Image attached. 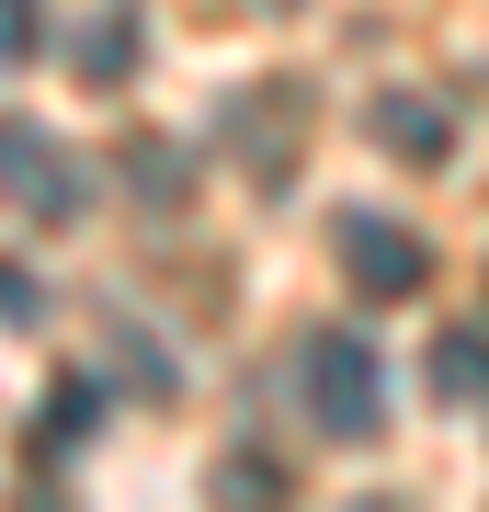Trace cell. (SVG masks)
Listing matches in <instances>:
<instances>
[{
  "mask_svg": "<svg viewBox=\"0 0 489 512\" xmlns=\"http://www.w3.org/2000/svg\"><path fill=\"white\" fill-rule=\"evenodd\" d=\"M296 399H308V421L330 444H364L387 421V365L364 330H308V353H296Z\"/></svg>",
  "mask_w": 489,
  "mask_h": 512,
  "instance_id": "cell-1",
  "label": "cell"
},
{
  "mask_svg": "<svg viewBox=\"0 0 489 512\" xmlns=\"http://www.w3.org/2000/svg\"><path fill=\"white\" fill-rule=\"evenodd\" d=\"M0 205L35 228H69L91 205V171L57 148V126H23V114H0Z\"/></svg>",
  "mask_w": 489,
  "mask_h": 512,
  "instance_id": "cell-2",
  "label": "cell"
},
{
  "mask_svg": "<svg viewBox=\"0 0 489 512\" xmlns=\"http://www.w3.org/2000/svg\"><path fill=\"white\" fill-rule=\"evenodd\" d=\"M342 274L364 296H421L433 285V251H421L399 217H342Z\"/></svg>",
  "mask_w": 489,
  "mask_h": 512,
  "instance_id": "cell-3",
  "label": "cell"
},
{
  "mask_svg": "<svg viewBox=\"0 0 489 512\" xmlns=\"http://www.w3.org/2000/svg\"><path fill=\"white\" fill-rule=\"evenodd\" d=\"M364 137H376L387 160H410V171H433L444 148H455V114H444L433 92H376V103H364Z\"/></svg>",
  "mask_w": 489,
  "mask_h": 512,
  "instance_id": "cell-4",
  "label": "cell"
},
{
  "mask_svg": "<svg viewBox=\"0 0 489 512\" xmlns=\"http://www.w3.org/2000/svg\"><path fill=\"white\" fill-rule=\"evenodd\" d=\"M137 35H148L137 0H103V12L80 23V46H69V80H80V92H126V80H137Z\"/></svg>",
  "mask_w": 489,
  "mask_h": 512,
  "instance_id": "cell-5",
  "label": "cell"
},
{
  "mask_svg": "<svg viewBox=\"0 0 489 512\" xmlns=\"http://www.w3.org/2000/svg\"><path fill=\"white\" fill-rule=\"evenodd\" d=\"M103 410H114V387H103V376H57V387H46V421H35V456L57 467V456L91 433V421H103Z\"/></svg>",
  "mask_w": 489,
  "mask_h": 512,
  "instance_id": "cell-6",
  "label": "cell"
},
{
  "mask_svg": "<svg viewBox=\"0 0 489 512\" xmlns=\"http://www.w3.org/2000/svg\"><path fill=\"white\" fill-rule=\"evenodd\" d=\"M433 399H455V410H489V330H444L433 342Z\"/></svg>",
  "mask_w": 489,
  "mask_h": 512,
  "instance_id": "cell-7",
  "label": "cell"
},
{
  "mask_svg": "<svg viewBox=\"0 0 489 512\" xmlns=\"http://www.w3.org/2000/svg\"><path fill=\"white\" fill-rule=\"evenodd\" d=\"M126 183H137L148 205H171V194H182V148H171V137H126Z\"/></svg>",
  "mask_w": 489,
  "mask_h": 512,
  "instance_id": "cell-8",
  "label": "cell"
},
{
  "mask_svg": "<svg viewBox=\"0 0 489 512\" xmlns=\"http://www.w3.org/2000/svg\"><path fill=\"white\" fill-rule=\"evenodd\" d=\"M35 46H46V0H0V69H23Z\"/></svg>",
  "mask_w": 489,
  "mask_h": 512,
  "instance_id": "cell-9",
  "label": "cell"
},
{
  "mask_svg": "<svg viewBox=\"0 0 489 512\" xmlns=\"http://www.w3.org/2000/svg\"><path fill=\"white\" fill-rule=\"evenodd\" d=\"M217 490H228V501H273V490H296V478L273 467V456H228V467H217Z\"/></svg>",
  "mask_w": 489,
  "mask_h": 512,
  "instance_id": "cell-10",
  "label": "cell"
},
{
  "mask_svg": "<svg viewBox=\"0 0 489 512\" xmlns=\"http://www.w3.org/2000/svg\"><path fill=\"white\" fill-rule=\"evenodd\" d=\"M35 308H46V285L23 262H0V330H35Z\"/></svg>",
  "mask_w": 489,
  "mask_h": 512,
  "instance_id": "cell-11",
  "label": "cell"
},
{
  "mask_svg": "<svg viewBox=\"0 0 489 512\" xmlns=\"http://www.w3.org/2000/svg\"><path fill=\"white\" fill-rule=\"evenodd\" d=\"M114 353H126V376L148 387V399H160V387H171V365H160V353H148V330H137V319H114Z\"/></svg>",
  "mask_w": 489,
  "mask_h": 512,
  "instance_id": "cell-12",
  "label": "cell"
}]
</instances>
